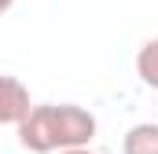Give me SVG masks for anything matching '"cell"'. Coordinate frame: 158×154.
I'll use <instances>...</instances> for the list:
<instances>
[{
  "mask_svg": "<svg viewBox=\"0 0 158 154\" xmlns=\"http://www.w3.org/2000/svg\"><path fill=\"white\" fill-rule=\"evenodd\" d=\"M59 154H92L88 147H77V151H59Z\"/></svg>",
  "mask_w": 158,
  "mask_h": 154,
  "instance_id": "obj_5",
  "label": "cell"
},
{
  "mask_svg": "<svg viewBox=\"0 0 158 154\" xmlns=\"http://www.w3.org/2000/svg\"><path fill=\"white\" fill-rule=\"evenodd\" d=\"M96 136V114L77 103H40L19 121V143L30 154H59L88 147Z\"/></svg>",
  "mask_w": 158,
  "mask_h": 154,
  "instance_id": "obj_1",
  "label": "cell"
},
{
  "mask_svg": "<svg viewBox=\"0 0 158 154\" xmlns=\"http://www.w3.org/2000/svg\"><path fill=\"white\" fill-rule=\"evenodd\" d=\"M136 77H140L147 88L158 92V37L140 44V51H136Z\"/></svg>",
  "mask_w": 158,
  "mask_h": 154,
  "instance_id": "obj_4",
  "label": "cell"
},
{
  "mask_svg": "<svg viewBox=\"0 0 158 154\" xmlns=\"http://www.w3.org/2000/svg\"><path fill=\"white\" fill-rule=\"evenodd\" d=\"M121 154H158V121L132 125L121 140Z\"/></svg>",
  "mask_w": 158,
  "mask_h": 154,
  "instance_id": "obj_3",
  "label": "cell"
},
{
  "mask_svg": "<svg viewBox=\"0 0 158 154\" xmlns=\"http://www.w3.org/2000/svg\"><path fill=\"white\" fill-rule=\"evenodd\" d=\"M30 88L11 74H0V125H15L30 114Z\"/></svg>",
  "mask_w": 158,
  "mask_h": 154,
  "instance_id": "obj_2",
  "label": "cell"
},
{
  "mask_svg": "<svg viewBox=\"0 0 158 154\" xmlns=\"http://www.w3.org/2000/svg\"><path fill=\"white\" fill-rule=\"evenodd\" d=\"M11 4H15V0H0V15H4V11H11Z\"/></svg>",
  "mask_w": 158,
  "mask_h": 154,
  "instance_id": "obj_6",
  "label": "cell"
}]
</instances>
